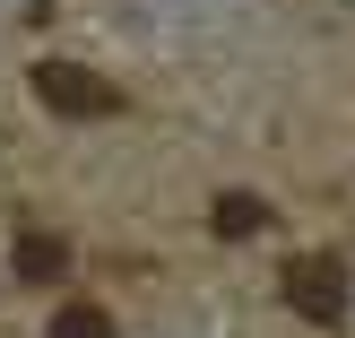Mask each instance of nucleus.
Segmentation results:
<instances>
[{
	"label": "nucleus",
	"instance_id": "nucleus-5",
	"mask_svg": "<svg viewBox=\"0 0 355 338\" xmlns=\"http://www.w3.org/2000/svg\"><path fill=\"white\" fill-rule=\"evenodd\" d=\"M52 338H113V312H96V304H61V312H52Z\"/></svg>",
	"mask_w": 355,
	"mask_h": 338
},
{
	"label": "nucleus",
	"instance_id": "nucleus-2",
	"mask_svg": "<svg viewBox=\"0 0 355 338\" xmlns=\"http://www.w3.org/2000/svg\"><path fill=\"white\" fill-rule=\"evenodd\" d=\"M35 96H44V113H69V121L121 113V87L96 78V69H78V61H44V69H35Z\"/></svg>",
	"mask_w": 355,
	"mask_h": 338
},
{
	"label": "nucleus",
	"instance_id": "nucleus-1",
	"mask_svg": "<svg viewBox=\"0 0 355 338\" xmlns=\"http://www.w3.org/2000/svg\"><path fill=\"white\" fill-rule=\"evenodd\" d=\"M286 304L304 312V321L338 330V321H347V260H338V252H295V260H286Z\"/></svg>",
	"mask_w": 355,
	"mask_h": 338
},
{
	"label": "nucleus",
	"instance_id": "nucleus-4",
	"mask_svg": "<svg viewBox=\"0 0 355 338\" xmlns=\"http://www.w3.org/2000/svg\"><path fill=\"white\" fill-rule=\"evenodd\" d=\"M269 226V200H252V191H225L217 200V235H260Z\"/></svg>",
	"mask_w": 355,
	"mask_h": 338
},
{
	"label": "nucleus",
	"instance_id": "nucleus-3",
	"mask_svg": "<svg viewBox=\"0 0 355 338\" xmlns=\"http://www.w3.org/2000/svg\"><path fill=\"white\" fill-rule=\"evenodd\" d=\"M9 269H17V287H61V278H69V243L44 235V226H26L17 252H9Z\"/></svg>",
	"mask_w": 355,
	"mask_h": 338
}]
</instances>
